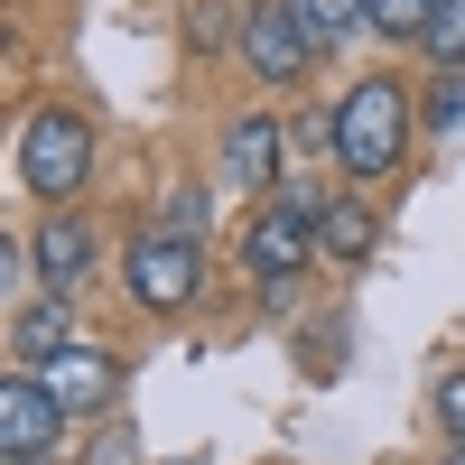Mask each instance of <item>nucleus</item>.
Segmentation results:
<instances>
[{
	"label": "nucleus",
	"instance_id": "nucleus-1",
	"mask_svg": "<svg viewBox=\"0 0 465 465\" xmlns=\"http://www.w3.org/2000/svg\"><path fill=\"white\" fill-rule=\"evenodd\" d=\"M410 122H419V103L401 74H363V84H344L335 112H326V149H335V168L372 186V177H391L410 159Z\"/></svg>",
	"mask_w": 465,
	"mask_h": 465
},
{
	"label": "nucleus",
	"instance_id": "nucleus-2",
	"mask_svg": "<svg viewBox=\"0 0 465 465\" xmlns=\"http://www.w3.org/2000/svg\"><path fill=\"white\" fill-rule=\"evenodd\" d=\"M317 214H326V196H307V186H280V196H261L242 214V242H232V252H242L261 307H289L298 270L317 261Z\"/></svg>",
	"mask_w": 465,
	"mask_h": 465
},
{
	"label": "nucleus",
	"instance_id": "nucleus-3",
	"mask_svg": "<svg viewBox=\"0 0 465 465\" xmlns=\"http://www.w3.org/2000/svg\"><path fill=\"white\" fill-rule=\"evenodd\" d=\"M84 177H94V122L74 103H37L28 131H19V186L65 214L74 196H84Z\"/></svg>",
	"mask_w": 465,
	"mask_h": 465
},
{
	"label": "nucleus",
	"instance_id": "nucleus-4",
	"mask_svg": "<svg viewBox=\"0 0 465 465\" xmlns=\"http://www.w3.org/2000/svg\"><path fill=\"white\" fill-rule=\"evenodd\" d=\"M122 289H131V307H159V317H168V307H186V298L205 289V242H196V232L149 223L140 242L122 252Z\"/></svg>",
	"mask_w": 465,
	"mask_h": 465
},
{
	"label": "nucleus",
	"instance_id": "nucleus-5",
	"mask_svg": "<svg viewBox=\"0 0 465 465\" xmlns=\"http://www.w3.org/2000/svg\"><path fill=\"white\" fill-rule=\"evenodd\" d=\"M232 47H242V65H252V84H270V94H289V84H307V74H317V37H307V19L289 10V0H261V10L242 19V37H232Z\"/></svg>",
	"mask_w": 465,
	"mask_h": 465
},
{
	"label": "nucleus",
	"instance_id": "nucleus-6",
	"mask_svg": "<svg viewBox=\"0 0 465 465\" xmlns=\"http://www.w3.org/2000/svg\"><path fill=\"white\" fill-rule=\"evenodd\" d=\"M37 391H47L65 419H112V401H122V354H103V344H65V354L37 363Z\"/></svg>",
	"mask_w": 465,
	"mask_h": 465
},
{
	"label": "nucleus",
	"instance_id": "nucleus-7",
	"mask_svg": "<svg viewBox=\"0 0 465 465\" xmlns=\"http://www.w3.org/2000/svg\"><path fill=\"white\" fill-rule=\"evenodd\" d=\"M65 429H74V419L37 391V372L10 363V381H0V456H10V465H47L65 447Z\"/></svg>",
	"mask_w": 465,
	"mask_h": 465
},
{
	"label": "nucleus",
	"instance_id": "nucleus-8",
	"mask_svg": "<svg viewBox=\"0 0 465 465\" xmlns=\"http://www.w3.org/2000/svg\"><path fill=\"white\" fill-rule=\"evenodd\" d=\"M223 186H242V196L261 205V196H280V177H289V149H280V122L270 112H242V122L223 131V168H214Z\"/></svg>",
	"mask_w": 465,
	"mask_h": 465
},
{
	"label": "nucleus",
	"instance_id": "nucleus-9",
	"mask_svg": "<svg viewBox=\"0 0 465 465\" xmlns=\"http://www.w3.org/2000/svg\"><path fill=\"white\" fill-rule=\"evenodd\" d=\"M28 261H37V280H47L56 298H74V289L94 280V261H103V232L65 205V214H47V223L28 232Z\"/></svg>",
	"mask_w": 465,
	"mask_h": 465
},
{
	"label": "nucleus",
	"instance_id": "nucleus-10",
	"mask_svg": "<svg viewBox=\"0 0 465 465\" xmlns=\"http://www.w3.org/2000/svg\"><path fill=\"white\" fill-rule=\"evenodd\" d=\"M372 205L363 196H326V214H317V261H344V270H354L363 252H372Z\"/></svg>",
	"mask_w": 465,
	"mask_h": 465
},
{
	"label": "nucleus",
	"instance_id": "nucleus-11",
	"mask_svg": "<svg viewBox=\"0 0 465 465\" xmlns=\"http://www.w3.org/2000/svg\"><path fill=\"white\" fill-rule=\"evenodd\" d=\"M65 326H74V317H65V298H47V307H19V326H10V363H19V372H37L47 354H65V344H74Z\"/></svg>",
	"mask_w": 465,
	"mask_h": 465
},
{
	"label": "nucleus",
	"instance_id": "nucleus-12",
	"mask_svg": "<svg viewBox=\"0 0 465 465\" xmlns=\"http://www.w3.org/2000/svg\"><path fill=\"white\" fill-rule=\"evenodd\" d=\"M289 10L307 19L317 47H354V37H372V0H289Z\"/></svg>",
	"mask_w": 465,
	"mask_h": 465
},
{
	"label": "nucleus",
	"instance_id": "nucleus-13",
	"mask_svg": "<svg viewBox=\"0 0 465 465\" xmlns=\"http://www.w3.org/2000/svg\"><path fill=\"white\" fill-rule=\"evenodd\" d=\"M447 0H372V37H391V47H429Z\"/></svg>",
	"mask_w": 465,
	"mask_h": 465
},
{
	"label": "nucleus",
	"instance_id": "nucleus-14",
	"mask_svg": "<svg viewBox=\"0 0 465 465\" xmlns=\"http://www.w3.org/2000/svg\"><path fill=\"white\" fill-rule=\"evenodd\" d=\"M429 65L438 74H465V0H447L438 28H429Z\"/></svg>",
	"mask_w": 465,
	"mask_h": 465
},
{
	"label": "nucleus",
	"instance_id": "nucleus-15",
	"mask_svg": "<svg viewBox=\"0 0 465 465\" xmlns=\"http://www.w3.org/2000/svg\"><path fill=\"white\" fill-rule=\"evenodd\" d=\"M429 122L438 131H465V74H438V84H429Z\"/></svg>",
	"mask_w": 465,
	"mask_h": 465
},
{
	"label": "nucleus",
	"instance_id": "nucleus-16",
	"mask_svg": "<svg viewBox=\"0 0 465 465\" xmlns=\"http://www.w3.org/2000/svg\"><path fill=\"white\" fill-rule=\"evenodd\" d=\"M438 429H447V447L465 456V372H447V381H438Z\"/></svg>",
	"mask_w": 465,
	"mask_h": 465
},
{
	"label": "nucleus",
	"instance_id": "nucleus-17",
	"mask_svg": "<svg viewBox=\"0 0 465 465\" xmlns=\"http://www.w3.org/2000/svg\"><path fill=\"white\" fill-rule=\"evenodd\" d=\"M205 223V196H196V186H177V196H168V232H196Z\"/></svg>",
	"mask_w": 465,
	"mask_h": 465
},
{
	"label": "nucleus",
	"instance_id": "nucleus-18",
	"mask_svg": "<svg viewBox=\"0 0 465 465\" xmlns=\"http://www.w3.org/2000/svg\"><path fill=\"white\" fill-rule=\"evenodd\" d=\"M131 456H140V447H131V429H112V438L94 447V465H131Z\"/></svg>",
	"mask_w": 465,
	"mask_h": 465
},
{
	"label": "nucleus",
	"instance_id": "nucleus-19",
	"mask_svg": "<svg viewBox=\"0 0 465 465\" xmlns=\"http://www.w3.org/2000/svg\"><path fill=\"white\" fill-rule=\"evenodd\" d=\"M456 465H465V456H456Z\"/></svg>",
	"mask_w": 465,
	"mask_h": 465
}]
</instances>
